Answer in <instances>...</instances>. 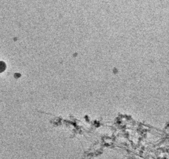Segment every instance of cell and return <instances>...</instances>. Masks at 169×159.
<instances>
[{
	"label": "cell",
	"mask_w": 169,
	"mask_h": 159,
	"mask_svg": "<svg viewBox=\"0 0 169 159\" xmlns=\"http://www.w3.org/2000/svg\"><path fill=\"white\" fill-rule=\"evenodd\" d=\"M6 68L5 63L3 61H0V73H1L5 70Z\"/></svg>",
	"instance_id": "1"
}]
</instances>
